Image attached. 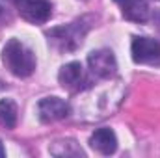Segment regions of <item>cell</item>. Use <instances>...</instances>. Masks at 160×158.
<instances>
[{"label":"cell","instance_id":"obj_1","mask_svg":"<svg viewBox=\"0 0 160 158\" xmlns=\"http://www.w3.org/2000/svg\"><path fill=\"white\" fill-rule=\"evenodd\" d=\"M91 21H93L91 17H82L69 24L50 28L47 32V37L52 43V47H56L60 52H73L82 45L88 30L91 28Z\"/></svg>","mask_w":160,"mask_h":158},{"label":"cell","instance_id":"obj_2","mask_svg":"<svg viewBox=\"0 0 160 158\" xmlns=\"http://www.w3.org/2000/svg\"><path fill=\"white\" fill-rule=\"evenodd\" d=\"M2 62H4L6 69L19 78H26L36 71L34 52L19 39H9L6 43V47L2 50Z\"/></svg>","mask_w":160,"mask_h":158},{"label":"cell","instance_id":"obj_3","mask_svg":"<svg viewBox=\"0 0 160 158\" xmlns=\"http://www.w3.org/2000/svg\"><path fill=\"white\" fill-rule=\"evenodd\" d=\"M132 60L142 65H160V43L151 37H134Z\"/></svg>","mask_w":160,"mask_h":158},{"label":"cell","instance_id":"obj_4","mask_svg":"<svg viewBox=\"0 0 160 158\" xmlns=\"http://www.w3.org/2000/svg\"><path fill=\"white\" fill-rule=\"evenodd\" d=\"M88 65L89 71L99 77V78H112L118 73V62L116 56L112 54V50H95L88 56Z\"/></svg>","mask_w":160,"mask_h":158},{"label":"cell","instance_id":"obj_5","mask_svg":"<svg viewBox=\"0 0 160 158\" xmlns=\"http://www.w3.org/2000/svg\"><path fill=\"white\" fill-rule=\"evenodd\" d=\"M58 80H60V84L63 87H67L71 91H84V89H88L91 86V80L88 78L84 67L78 62H71V63L63 65L60 69Z\"/></svg>","mask_w":160,"mask_h":158},{"label":"cell","instance_id":"obj_6","mask_svg":"<svg viewBox=\"0 0 160 158\" xmlns=\"http://www.w3.org/2000/svg\"><path fill=\"white\" fill-rule=\"evenodd\" d=\"M15 4L19 7L21 17L34 24L47 22L52 15V6L47 0H17Z\"/></svg>","mask_w":160,"mask_h":158},{"label":"cell","instance_id":"obj_7","mask_svg":"<svg viewBox=\"0 0 160 158\" xmlns=\"http://www.w3.org/2000/svg\"><path fill=\"white\" fill-rule=\"evenodd\" d=\"M38 114L43 123H54L71 114V106L60 97H45L38 102Z\"/></svg>","mask_w":160,"mask_h":158},{"label":"cell","instance_id":"obj_8","mask_svg":"<svg viewBox=\"0 0 160 158\" xmlns=\"http://www.w3.org/2000/svg\"><path fill=\"white\" fill-rule=\"evenodd\" d=\"M89 143L95 151H99L101 155H114L118 149V138L114 134L112 128H99L91 134Z\"/></svg>","mask_w":160,"mask_h":158},{"label":"cell","instance_id":"obj_9","mask_svg":"<svg viewBox=\"0 0 160 158\" xmlns=\"http://www.w3.org/2000/svg\"><path fill=\"white\" fill-rule=\"evenodd\" d=\"M123 9V17L132 22H145L151 15L145 0H118Z\"/></svg>","mask_w":160,"mask_h":158},{"label":"cell","instance_id":"obj_10","mask_svg":"<svg viewBox=\"0 0 160 158\" xmlns=\"http://www.w3.org/2000/svg\"><path fill=\"white\" fill-rule=\"evenodd\" d=\"M17 125V104L11 99L0 101V128L11 130Z\"/></svg>","mask_w":160,"mask_h":158},{"label":"cell","instance_id":"obj_11","mask_svg":"<svg viewBox=\"0 0 160 158\" xmlns=\"http://www.w3.org/2000/svg\"><path fill=\"white\" fill-rule=\"evenodd\" d=\"M48 151L54 155V156H84V151L80 149L78 145L71 140H65V141H56L48 147Z\"/></svg>","mask_w":160,"mask_h":158},{"label":"cell","instance_id":"obj_12","mask_svg":"<svg viewBox=\"0 0 160 158\" xmlns=\"http://www.w3.org/2000/svg\"><path fill=\"white\" fill-rule=\"evenodd\" d=\"M4 155H6V151H4V145H2V143H0V158L4 156Z\"/></svg>","mask_w":160,"mask_h":158},{"label":"cell","instance_id":"obj_13","mask_svg":"<svg viewBox=\"0 0 160 158\" xmlns=\"http://www.w3.org/2000/svg\"><path fill=\"white\" fill-rule=\"evenodd\" d=\"M9 2H17V0H9Z\"/></svg>","mask_w":160,"mask_h":158}]
</instances>
